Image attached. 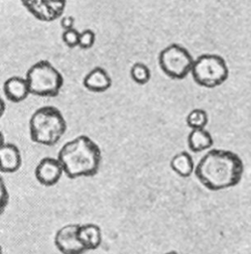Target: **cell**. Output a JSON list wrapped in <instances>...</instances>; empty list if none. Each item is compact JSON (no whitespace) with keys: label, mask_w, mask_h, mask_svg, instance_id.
I'll return each instance as SVG.
<instances>
[{"label":"cell","mask_w":251,"mask_h":254,"mask_svg":"<svg viewBox=\"0 0 251 254\" xmlns=\"http://www.w3.org/2000/svg\"><path fill=\"white\" fill-rule=\"evenodd\" d=\"M244 165L234 152L211 149L198 161L194 174L199 183L210 190H222L236 186L242 179Z\"/></svg>","instance_id":"cell-1"},{"label":"cell","mask_w":251,"mask_h":254,"mask_svg":"<svg viewBox=\"0 0 251 254\" xmlns=\"http://www.w3.org/2000/svg\"><path fill=\"white\" fill-rule=\"evenodd\" d=\"M64 175L69 179L92 177L99 171L102 154L88 136L79 135L64 143L58 153Z\"/></svg>","instance_id":"cell-2"},{"label":"cell","mask_w":251,"mask_h":254,"mask_svg":"<svg viewBox=\"0 0 251 254\" xmlns=\"http://www.w3.org/2000/svg\"><path fill=\"white\" fill-rule=\"evenodd\" d=\"M66 131V121L55 106L46 105L38 108L29 120L31 140L39 145L54 146Z\"/></svg>","instance_id":"cell-3"},{"label":"cell","mask_w":251,"mask_h":254,"mask_svg":"<svg viewBox=\"0 0 251 254\" xmlns=\"http://www.w3.org/2000/svg\"><path fill=\"white\" fill-rule=\"evenodd\" d=\"M30 93L42 97L59 95L63 86V76L49 61L41 60L32 64L26 72Z\"/></svg>","instance_id":"cell-4"},{"label":"cell","mask_w":251,"mask_h":254,"mask_svg":"<svg viewBox=\"0 0 251 254\" xmlns=\"http://www.w3.org/2000/svg\"><path fill=\"white\" fill-rule=\"evenodd\" d=\"M190 74L196 84L206 88L221 85L229 74L225 60L216 54H203L194 59Z\"/></svg>","instance_id":"cell-5"},{"label":"cell","mask_w":251,"mask_h":254,"mask_svg":"<svg viewBox=\"0 0 251 254\" xmlns=\"http://www.w3.org/2000/svg\"><path fill=\"white\" fill-rule=\"evenodd\" d=\"M193 62L188 50L176 43L165 47L159 54L160 68L173 79L187 77L191 71Z\"/></svg>","instance_id":"cell-6"},{"label":"cell","mask_w":251,"mask_h":254,"mask_svg":"<svg viewBox=\"0 0 251 254\" xmlns=\"http://www.w3.org/2000/svg\"><path fill=\"white\" fill-rule=\"evenodd\" d=\"M27 10L38 20L52 22L63 17L65 0H21Z\"/></svg>","instance_id":"cell-7"},{"label":"cell","mask_w":251,"mask_h":254,"mask_svg":"<svg viewBox=\"0 0 251 254\" xmlns=\"http://www.w3.org/2000/svg\"><path fill=\"white\" fill-rule=\"evenodd\" d=\"M78 227L79 223H67L57 230L54 243L62 254H83L85 252L77 236Z\"/></svg>","instance_id":"cell-8"},{"label":"cell","mask_w":251,"mask_h":254,"mask_svg":"<svg viewBox=\"0 0 251 254\" xmlns=\"http://www.w3.org/2000/svg\"><path fill=\"white\" fill-rule=\"evenodd\" d=\"M63 175H64L63 169L58 158L45 157L35 168L36 180L45 187L55 186L60 182Z\"/></svg>","instance_id":"cell-9"},{"label":"cell","mask_w":251,"mask_h":254,"mask_svg":"<svg viewBox=\"0 0 251 254\" xmlns=\"http://www.w3.org/2000/svg\"><path fill=\"white\" fill-rule=\"evenodd\" d=\"M82 84L88 91L101 93L111 87L112 78L103 67L96 66L85 74Z\"/></svg>","instance_id":"cell-10"},{"label":"cell","mask_w":251,"mask_h":254,"mask_svg":"<svg viewBox=\"0 0 251 254\" xmlns=\"http://www.w3.org/2000/svg\"><path fill=\"white\" fill-rule=\"evenodd\" d=\"M3 92L5 97L14 103L24 101L31 94L25 76L18 75L10 76L4 81Z\"/></svg>","instance_id":"cell-11"},{"label":"cell","mask_w":251,"mask_h":254,"mask_svg":"<svg viewBox=\"0 0 251 254\" xmlns=\"http://www.w3.org/2000/svg\"><path fill=\"white\" fill-rule=\"evenodd\" d=\"M22 165V155L19 148L13 143H5L0 147V172L12 174Z\"/></svg>","instance_id":"cell-12"},{"label":"cell","mask_w":251,"mask_h":254,"mask_svg":"<svg viewBox=\"0 0 251 254\" xmlns=\"http://www.w3.org/2000/svg\"><path fill=\"white\" fill-rule=\"evenodd\" d=\"M77 236L85 251L95 250L102 243V230L99 225L92 222L79 223Z\"/></svg>","instance_id":"cell-13"},{"label":"cell","mask_w":251,"mask_h":254,"mask_svg":"<svg viewBox=\"0 0 251 254\" xmlns=\"http://www.w3.org/2000/svg\"><path fill=\"white\" fill-rule=\"evenodd\" d=\"M187 141L188 149L193 153L208 150L213 145V138L205 128L190 130Z\"/></svg>","instance_id":"cell-14"},{"label":"cell","mask_w":251,"mask_h":254,"mask_svg":"<svg viewBox=\"0 0 251 254\" xmlns=\"http://www.w3.org/2000/svg\"><path fill=\"white\" fill-rule=\"evenodd\" d=\"M171 169L180 177L188 178L192 173H194V162L189 153L186 151H182L177 153L170 162Z\"/></svg>","instance_id":"cell-15"},{"label":"cell","mask_w":251,"mask_h":254,"mask_svg":"<svg viewBox=\"0 0 251 254\" xmlns=\"http://www.w3.org/2000/svg\"><path fill=\"white\" fill-rule=\"evenodd\" d=\"M187 125L192 129H203L208 123V114L202 108L191 109L186 117Z\"/></svg>","instance_id":"cell-16"},{"label":"cell","mask_w":251,"mask_h":254,"mask_svg":"<svg viewBox=\"0 0 251 254\" xmlns=\"http://www.w3.org/2000/svg\"><path fill=\"white\" fill-rule=\"evenodd\" d=\"M130 76L135 83L144 85L151 79V70L147 64L143 63H135L130 68Z\"/></svg>","instance_id":"cell-17"},{"label":"cell","mask_w":251,"mask_h":254,"mask_svg":"<svg viewBox=\"0 0 251 254\" xmlns=\"http://www.w3.org/2000/svg\"><path fill=\"white\" fill-rule=\"evenodd\" d=\"M95 40H96V35L94 31L91 29H85L79 34L78 47L82 50H88L94 46Z\"/></svg>","instance_id":"cell-18"},{"label":"cell","mask_w":251,"mask_h":254,"mask_svg":"<svg viewBox=\"0 0 251 254\" xmlns=\"http://www.w3.org/2000/svg\"><path fill=\"white\" fill-rule=\"evenodd\" d=\"M79 34H80V32H78L75 28L63 31V33H62V40H63V43L66 47H68V48H70V49H73V48H75V47H78Z\"/></svg>","instance_id":"cell-19"},{"label":"cell","mask_w":251,"mask_h":254,"mask_svg":"<svg viewBox=\"0 0 251 254\" xmlns=\"http://www.w3.org/2000/svg\"><path fill=\"white\" fill-rule=\"evenodd\" d=\"M9 203V191L4 179L0 175V214L4 212Z\"/></svg>","instance_id":"cell-20"},{"label":"cell","mask_w":251,"mask_h":254,"mask_svg":"<svg viewBox=\"0 0 251 254\" xmlns=\"http://www.w3.org/2000/svg\"><path fill=\"white\" fill-rule=\"evenodd\" d=\"M74 24H75V20L72 16L70 15H66V16H63L60 20V26L63 29V31L64 30H69V29H73L74 28Z\"/></svg>","instance_id":"cell-21"},{"label":"cell","mask_w":251,"mask_h":254,"mask_svg":"<svg viewBox=\"0 0 251 254\" xmlns=\"http://www.w3.org/2000/svg\"><path fill=\"white\" fill-rule=\"evenodd\" d=\"M6 111V104H5V101L0 97V118L4 115Z\"/></svg>","instance_id":"cell-22"},{"label":"cell","mask_w":251,"mask_h":254,"mask_svg":"<svg viewBox=\"0 0 251 254\" xmlns=\"http://www.w3.org/2000/svg\"><path fill=\"white\" fill-rule=\"evenodd\" d=\"M5 137H4V134L3 132L0 130V147H2L4 144H5Z\"/></svg>","instance_id":"cell-23"},{"label":"cell","mask_w":251,"mask_h":254,"mask_svg":"<svg viewBox=\"0 0 251 254\" xmlns=\"http://www.w3.org/2000/svg\"><path fill=\"white\" fill-rule=\"evenodd\" d=\"M164 254H179L177 251H169V252H166V253H164Z\"/></svg>","instance_id":"cell-24"},{"label":"cell","mask_w":251,"mask_h":254,"mask_svg":"<svg viewBox=\"0 0 251 254\" xmlns=\"http://www.w3.org/2000/svg\"><path fill=\"white\" fill-rule=\"evenodd\" d=\"M0 254H3V249H2V246L0 244Z\"/></svg>","instance_id":"cell-25"}]
</instances>
